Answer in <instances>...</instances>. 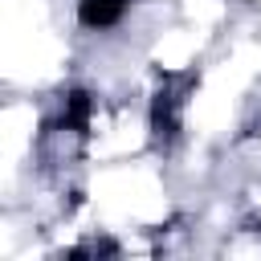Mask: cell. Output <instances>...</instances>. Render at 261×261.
I'll return each instance as SVG.
<instances>
[{
  "instance_id": "cell-1",
  "label": "cell",
  "mask_w": 261,
  "mask_h": 261,
  "mask_svg": "<svg viewBox=\"0 0 261 261\" xmlns=\"http://www.w3.org/2000/svg\"><path fill=\"white\" fill-rule=\"evenodd\" d=\"M126 8H130V0H77V20L86 29H110L122 20Z\"/></svg>"
}]
</instances>
